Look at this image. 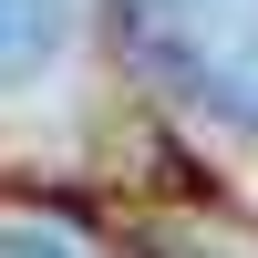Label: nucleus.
Masks as SVG:
<instances>
[{
  "instance_id": "1",
  "label": "nucleus",
  "mask_w": 258,
  "mask_h": 258,
  "mask_svg": "<svg viewBox=\"0 0 258 258\" xmlns=\"http://www.w3.org/2000/svg\"><path fill=\"white\" fill-rule=\"evenodd\" d=\"M135 41L197 114L258 135V0H135Z\"/></svg>"
},
{
  "instance_id": "2",
  "label": "nucleus",
  "mask_w": 258,
  "mask_h": 258,
  "mask_svg": "<svg viewBox=\"0 0 258 258\" xmlns=\"http://www.w3.org/2000/svg\"><path fill=\"white\" fill-rule=\"evenodd\" d=\"M62 21H73V0H0V83L41 73L62 52Z\"/></svg>"
},
{
  "instance_id": "3",
  "label": "nucleus",
  "mask_w": 258,
  "mask_h": 258,
  "mask_svg": "<svg viewBox=\"0 0 258 258\" xmlns=\"http://www.w3.org/2000/svg\"><path fill=\"white\" fill-rule=\"evenodd\" d=\"M0 258H73L62 238H0Z\"/></svg>"
}]
</instances>
